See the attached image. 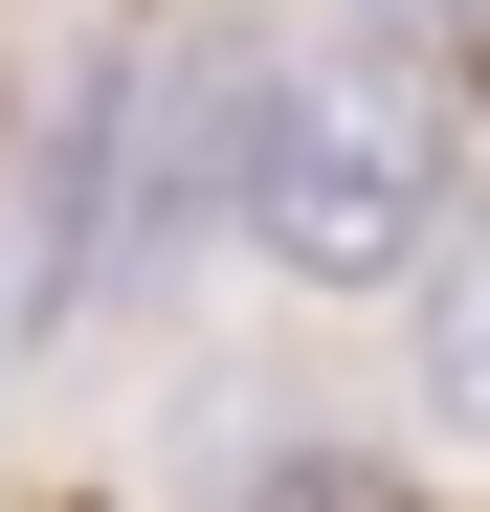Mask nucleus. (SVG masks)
I'll list each match as a JSON object with an SVG mask.
<instances>
[{"mask_svg":"<svg viewBox=\"0 0 490 512\" xmlns=\"http://www.w3.org/2000/svg\"><path fill=\"white\" fill-rule=\"evenodd\" d=\"M401 357H424V423H446V446L490 468V245H468L446 290H424V334H401Z\"/></svg>","mask_w":490,"mask_h":512,"instance_id":"nucleus-2","label":"nucleus"},{"mask_svg":"<svg viewBox=\"0 0 490 512\" xmlns=\"http://www.w3.org/2000/svg\"><path fill=\"white\" fill-rule=\"evenodd\" d=\"M245 512H424V490L357 468V446H268V468H245Z\"/></svg>","mask_w":490,"mask_h":512,"instance_id":"nucleus-3","label":"nucleus"},{"mask_svg":"<svg viewBox=\"0 0 490 512\" xmlns=\"http://www.w3.org/2000/svg\"><path fill=\"white\" fill-rule=\"evenodd\" d=\"M223 201H245V245H268L290 290H401L424 223H446L424 67H290V90H245L223 112Z\"/></svg>","mask_w":490,"mask_h":512,"instance_id":"nucleus-1","label":"nucleus"}]
</instances>
